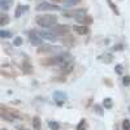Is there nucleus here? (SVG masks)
Here are the masks:
<instances>
[{
    "mask_svg": "<svg viewBox=\"0 0 130 130\" xmlns=\"http://www.w3.org/2000/svg\"><path fill=\"white\" fill-rule=\"evenodd\" d=\"M53 98H55V100L57 102V104H59V105H61L65 100H67V95L62 94V92H59V91L53 94Z\"/></svg>",
    "mask_w": 130,
    "mask_h": 130,
    "instance_id": "7",
    "label": "nucleus"
},
{
    "mask_svg": "<svg viewBox=\"0 0 130 130\" xmlns=\"http://www.w3.org/2000/svg\"><path fill=\"white\" fill-rule=\"evenodd\" d=\"M22 72L26 73V74H29V73L32 72V65L29 62V60H25V61L22 62Z\"/></svg>",
    "mask_w": 130,
    "mask_h": 130,
    "instance_id": "8",
    "label": "nucleus"
},
{
    "mask_svg": "<svg viewBox=\"0 0 130 130\" xmlns=\"http://www.w3.org/2000/svg\"><path fill=\"white\" fill-rule=\"evenodd\" d=\"M48 126H50L52 130H59V127H60V126H59V124H57V122H55V121H50V122H48Z\"/></svg>",
    "mask_w": 130,
    "mask_h": 130,
    "instance_id": "20",
    "label": "nucleus"
},
{
    "mask_svg": "<svg viewBox=\"0 0 130 130\" xmlns=\"http://www.w3.org/2000/svg\"><path fill=\"white\" fill-rule=\"evenodd\" d=\"M53 2H56V3H62L64 2L65 3V0H53Z\"/></svg>",
    "mask_w": 130,
    "mask_h": 130,
    "instance_id": "28",
    "label": "nucleus"
},
{
    "mask_svg": "<svg viewBox=\"0 0 130 130\" xmlns=\"http://www.w3.org/2000/svg\"><path fill=\"white\" fill-rule=\"evenodd\" d=\"M48 51H51V47H48V46H44V48L38 50V52H48Z\"/></svg>",
    "mask_w": 130,
    "mask_h": 130,
    "instance_id": "24",
    "label": "nucleus"
},
{
    "mask_svg": "<svg viewBox=\"0 0 130 130\" xmlns=\"http://www.w3.org/2000/svg\"><path fill=\"white\" fill-rule=\"evenodd\" d=\"M122 82H124V85H130V77H129V75H125V77H124V79H122Z\"/></svg>",
    "mask_w": 130,
    "mask_h": 130,
    "instance_id": "23",
    "label": "nucleus"
},
{
    "mask_svg": "<svg viewBox=\"0 0 130 130\" xmlns=\"http://www.w3.org/2000/svg\"><path fill=\"white\" fill-rule=\"evenodd\" d=\"M57 22V17L53 14H43L37 17V24L40 27H53Z\"/></svg>",
    "mask_w": 130,
    "mask_h": 130,
    "instance_id": "1",
    "label": "nucleus"
},
{
    "mask_svg": "<svg viewBox=\"0 0 130 130\" xmlns=\"http://www.w3.org/2000/svg\"><path fill=\"white\" fill-rule=\"evenodd\" d=\"M12 3H13V0H0V8L3 10H7V9L10 8Z\"/></svg>",
    "mask_w": 130,
    "mask_h": 130,
    "instance_id": "9",
    "label": "nucleus"
},
{
    "mask_svg": "<svg viewBox=\"0 0 130 130\" xmlns=\"http://www.w3.org/2000/svg\"><path fill=\"white\" fill-rule=\"evenodd\" d=\"M21 43H22V39H21V38H16L14 39V46H20Z\"/></svg>",
    "mask_w": 130,
    "mask_h": 130,
    "instance_id": "25",
    "label": "nucleus"
},
{
    "mask_svg": "<svg viewBox=\"0 0 130 130\" xmlns=\"http://www.w3.org/2000/svg\"><path fill=\"white\" fill-rule=\"evenodd\" d=\"M2 118L5 121H16L18 118V113L16 111H12V109H7V108L3 105L2 107Z\"/></svg>",
    "mask_w": 130,
    "mask_h": 130,
    "instance_id": "2",
    "label": "nucleus"
},
{
    "mask_svg": "<svg viewBox=\"0 0 130 130\" xmlns=\"http://www.w3.org/2000/svg\"><path fill=\"white\" fill-rule=\"evenodd\" d=\"M122 127H124V130H130V121L129 120H124Z\"/></svg>",
    "mask_w": 130,
    "mask_h": 130,
    "instance_id": "22",
    "label": "nucleus"
},
{
    "mask_svg": "<svg viewBox=\"0 0 130 130\" xmlns=\"http://www.w3.org/2000/svg\"><path fill=\"white\" fill-rule=\"evenodd\" d=\"M29 39H30L31 43H34V44H40L42 40H43V38L39 35V32H37V31L29 32Z\"/></svg>",
    "mask_w": 130,
    "mask_h": 130,
    "instance_id": "5",
    "label": "nucleus"
},
{
    "mask_svg": "<svg viewBox=\"0 0 130 130\" xmlns=\"http://www.w3.org/2000/svg\"><path fill=\"white\" fill-rule=\"evenodd\" d=\"M95 109H96V112H98V113H102V111H100L99 105H95Z\"/></svg>",
    "mask_w": 130,
    "mask_h": 130,
    "instance_id": "27",
    "label": "nucleus"
},
{
    "mask_svg": "<svg viewBox=\"0 0 130 130\" xmlns=\"http://www.w3.org/2000/svg\"><path fill=\"white\" fill-rule=\"evenodd\" d=\"M52 30L57 32V34H67L69 31V26L68 25H55L52 27Z\"/></svg>",
    "mask_w": 130,
    "mask_h": 130,
    "instance_id": "6",
    "label": "nucleus"
},
{
    "mask_svg": "<svg viewBox=\"0 0 130 130\" xmlns=\"http://www.w3.org/2000/svg\"><path fill=\"white\" fill-rule=\"evenodd\" d=\"M65 17H75L77 20L82 18L86 16V10L85 9H77V10H69V12H64L62 13Z\"/></svg>",
    "mask_w": 130,
    "mask_h": 130,
    "instance_id": "3",
    "label": "nucleus"
},
{
    "mask_svg": "<svg viewBox=\"0 0 130 130\" xmlns=\"http://www.w3.org/2000/svg\"><path fill=\"white\" fill-rule=\"evenodd\" d=\"M86 127H87V122H86V120L83 118V120H81V122L78 124L77 130H86Z\"/></svg>",
    "mask_w": 130,
    "mask_h": 130,
    "instance_id": "17",
    "label": "nucleus"
},
{
    "mask_svg": "<svg viewBox=\"0 0 130 130\" xmlns=\"http://www.w3.org/2000/svg\"><path fill=\"white\" fill-rule=\"evenodd\" d=\"M103 105H104V108H107V109L112 108V99L111 98H105L104 102H103Z\"/></svg>",
    "mask_w": 130,
    "mask_h": 130,
    "instance_id": "16",
    "label": "nucleus"
},
{
    "mask_svg": "<svg viewBox=\"0 0 130 130\" xmlns=\"http://www.w3.org/2000/svg\"><path fill=\"white\" fill-rule=\"evenodd\" d=\"M72 70H73V64H72V62H68L67 65L61 67V72L65 73V74H67V73H70Z\"/></svg>",
    "mask_w": 130,
    "mask_h": 130,
    "instance_id": "12",
    "label": "nucleus"
},
{
    "mask_svg": "<svg viewBox=\"0 0 130 130\" xmlns=\"http://www.w3.org/2000/svg\"><path fill=\"white\" fill-rule=\"evenodd\" d=\"M116 72L118 74H121L122 73V65H117V67H116Z\"/></svg>",
    "mask_w": 130,
    "mask_h": 130,
    "instance_id": "26",
    "label": "nucleus"
},
{
    "mask_svg": "<svg viewBox=\"0 0 130 130\" xmlns=\"http://www.w3.org/2000/svg\"><path fill=\"white\" fill-rule=\"evenodd\" d=\"M102 60H103L104 62H107V64H109V62L112 61V55H111V53H105V55L102 56Z\"/></svg>",
    "mask_w": 130,
    "mask_h": 130,
    "instance_id": "18",
    "label": "nucleus"
},
{
    "mask_svg": "<svg viewBox=\"0 0 130 130\" xmlns=\"http://www.w3.org/2000/svg\"><path fill=\"white\" fill-rule=\"evenodd\" d=\"M8 21H9V17L7 14H0V26H5L8 24Z\"/></svg>",
    "mask_w": 130,
    "mask_h": 130,
    "instance_id": "14",
    "label": "nucleus"
},
{
    "mask_svg": "<svg viewBox=\"0 0 130 130\" xmlns=\"http://www.w3.org/2000/svg\"><path fill=\"white\" fill-rule=\"evenodd\" d=\"M26 9H27V7H26V5H21V4H20V5L17 7V9H16V17H20L21 14H22V13L25 12Z\"/></svg>",
    "mask_w": 130,
    "mask_h": 130,
    "instance_id": "13",
    "label": "nucleus"
},
{
    "mask_svg": "<svg viewBox=\"0 0 130 130\" xmlns=\"http://www.w3.org/2000/svg\"><path fill=\"white\" fill-rule=\"evenodd\" d=\"M79 2H81V0H65V5H67V7H72V5L78 4Z\"/></svg>",
    "mask_w": 130,
    "mask_h": 130,
    "instance_id": "19",
    "label": "nucleus"
},
{
    "mask_svg": "<svg viewBox=\"0 0 130 130\" xmlns=\"http://www.w3.org/2000/svg\"><path fill=\"white\" fill-rule=\"evenodd\" d=\"M25 130H29V129H25Z\"/></svg>",
    "mask_w": 130,
    "mask_h": 130,
    "instance_id": "29",
    "label": "nucleus"
},
{
    "mask_svg": "<svg viewBox=\"0 0 130 130\" xmlns=\"http://www.w3.org/2000/svg\"><path fill=\"white\" fill-rule=\"evenodd\" d=\"M0 37H2V38H9V37H12V32L2 30V31H0Z\"/></svg>",
    "mask_w": 130,
    "mask_h": 130,
    "instance_id": "21",
    "label": "nucleus"
},
{
    "mask_svg": "<svg viewBox=\"0 0 130 130\" xmlns=\"http://www.w3.org/2000/svg\"><path fill=\"white\" fill-rule=\"evenodd\" d=\"M32 127H34L35 130L40 129V120H39V117H37V116L32 118Z\"/></svg>",
    "mask_w": 130,
    "mask_h": 130,
    "instance_id": "15",
    "label": "nucleus"
},
{
    "mask_svg": "<svg viewBox=\"0 0 130 130\" xmlns=\"http://www.w3.org/2000/svg\"><path fill=\"white\" fill-rule=\"evenodd\" d=\"M59 9L60 8L57 5H52V4H50L47 2H43L37 7V10H59Z\"/></svg>",
    "mask_w": 130,
    "mask_h": 130,
    "instance_id": "4",
    "label": "nucleus"
},
{
    "mask_svg": "<svg viewBox=\"0 0 130 130\" xmlns=\"http://www.w3.org/2000/svg\"><path fill=\"white\" fill-rule=\"evenodd\" d=\"M39 35H40L42 38H44V39H48V40H52V42L57 40V37H55V35L50 34V32H39Z\"/></svg>",
    "mask_w": 130,
    "mask_h": 130,
    "instance_id": "11",
    "label": "nucleus"
},
{
    "mask_svg": "<svg viewBox=\"0 0 130 130\" xmlns=\"http://www.w3.org/2000/svg\"><path fill=\"white\" fill-rule=\"evenodd\" d=\"M74 31H77L78 34L83 35V34H86V32L89 31V29H87V26H86V25H82V26H74Z\"/></svg>",
    "mask_w": 130,
    "mask_h": 130,
    "instance_id": "10",
    "label": "nucleus"
}]
</instances>
